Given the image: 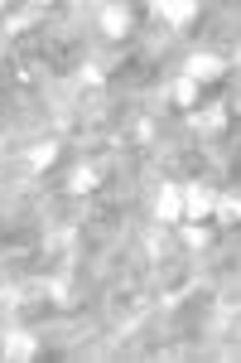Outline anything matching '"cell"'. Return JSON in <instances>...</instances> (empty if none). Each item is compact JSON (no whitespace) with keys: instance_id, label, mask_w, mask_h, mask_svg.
Returning a JSON list of instances; mask_svg holds the SVG:
<instances>
[{"instance_id":"6da1fadb","label":"cell","mask_w":241,"mask_h":363,"mask_svg":"<svg viewBox=\"0 0 241 363\" xmlns=\"http://www.w3.org/2000/svg\"><path fill=\"white\" fill-rule=\"evenodd\" d=\"M222 73H227V58H217V54H193L184 63V78L188 83H217V78H222Z\"/></svg>"},{"instance_id":"7a4b0ae2","label":"cell","mask_w":241,"mask_h":363,"mask_svg":"<svg viewBox=\"0 0 241 363\" xmlns=\"http://www.w3.org/2000/svg\"><path fill=\"white\" fill-rule=\"evenodd\" d=\"M0 354L10 363H29L39 354V339L29 335V330H10V335H0Z\"/></svg>"},{"instance_id":"3957f363","label":"cell","mask_w":241,"mask_h":363,"mask_svg":"<svg viewBox=\"0 0 241 363\" xmlns=\"http://www.w3.org/2000/svg\"><path fill=\"white\" fill-rule=\"evenodd\" d=\"M155 218H160V223H179V218H184V189H179V184H160Z\"/></svg>"},{"instance_id":"277c9868","label":"cell","mask_w":241,"mask_h":363,"mask_svg":"<svg viewBox=\"0 0 241 363\" xmlns=\"http://www.w3.org/2000/svg\"><path fill=\"white\" fill-rule=\"evenodd\" d=\"M213 203H217V194L208 184H184V218H208Z\"/></svg>"},{"instance_id":"5b68a950","label":"cell","mask_w":241,"mask_h":363,"mask_svg":"<svg viewBox=\"0 0 241 363\" xmlns=\"http://www.w3.org/2000/svg\"><path fill=\"white\" fill-rule=\"evenodd\" d=\"M102 34H107V39H126V34H131V10H126V5H107V10H102Z\"/></svg>"},{"instance_id":"8992f818","label":"cell","mask_w":241,"mask_h":363,"mask_svg":"<svg viewBox=\"0 0 241 363\" xmlns=\"http://www.w3.org/2000/svg\"><path fill=\"white\" fill-rule=\"evenodd\" d=\"M97 179H102V169H97V165H78L73 174H68V184H63V189L78 199V194H92V189H97Z\"/></svg>"},{"instance_id":"52a82bcc","label":"cell","mask_w":241,"mask_h":363,"mask_svg":"<svg viewBox=\"0 0 241 363\" xmlns=\"http://www.w3.org/2000/svg\"><path fill=\"white\" fill-rule=\"evenodd\" d=\"M198 92H203L198 83L179 78V83H169V102H174V107H184V112H193V107H198Z\"/></svg>"},{"instance_id":"ba28073f","label":"cell","mask_w":241,"mask_h":363,"mask_svg":"<svg viewBox=\"0 0 241 363\" xmlns=\"http://www.w3.org/2000/svg\"><path fill=\"white\" fill-rule=\"evenodd\" d=\"M155 15H160L164 25H193L198 20V5H169L164 0V5H155Z\"/></svg>"},{"instance_id":"9c48e42d","label":"cell","mask_w":241,"mask_h":363,"mask_svg":"<svg viewBox=\"0 0 241 363\" xmlns=\"http://www.w3.org/2000/svg\"><path fill=\"white\" fill-rule=\"evenodd\" d=\"M213 213H217V223H222V228H232V223H237V218H241V199H237V189L217 199V203H213Z\"/></svg>"},{"instance_id":"30bf717a","label":"cell","mask_w":241,"mask_h":363,"mask_svg":"<svg viewBox=\"0 0 241 363\" xmlns=\"http://www.w3.org/2000/svg\"><path fill=\"white\" fill-rule=\"evenodd\" d=\"M58 160V140H39L34 150H29V169H49Z\"/></svg>"},{"instance_id":"8fae6325","label":"cell","mask_w":241,"mask_h":363,"mask_svg":"<svg viewBox=\"0 0 241 363\" xmlns=\"http://www.w3.org/2000/svg\"><path fill=\"white\" fill-rule=\"evenodd\" d=\"M179 238H184V247H208V242H213V228H203L198 218H188Z\"/></svg>"},{"instance_id":"7c38bea8","label":"cell","mask_w":241,"mask_h":363,"mask_svg":"<svg viewBox=\"0 0 241 363\" xmlns=\"http://www.w3.org/2000/svg\"><path fill=\"white\" fill-rule=\"evenodd\" d=\"M188 116H193L198 131H217V126H227V112H188Z\"/></svg>"},{"instance_id":"4fadbf2b","label":"cell","mask_w":241,"mask_h":363,"mask_svg":"<svg viewBox=\"0 0 241 363\" xmlns=\"http://www.w3.org/2000/svg\"><path fill=\"white\" fill-rule=\"evenodd\" d=\"M78 78H82L87 87H102V83H107V68H102V63H82Z\"/></svg>"},{"instance_id":"5bb4252c","label":"cell","mask_w":241,"mask_h":363,"mask_svg":"<svg viewBox=\"0 0 241 363\" xmlns=\"http://www.w3.org/2000/svg\"><path fill=\"white\" fill-rule=\"evenodd\" d=\"M68 296H73L68 281H49V301H54V306H68Z\"/></svg>"}]
</instances>
